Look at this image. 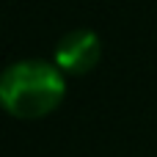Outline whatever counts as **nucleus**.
I'll return each mask as SVG.
<instances>
[{
  "label": "nucleus",
  "mask_w": 157,
  "mask_h": 157,
  "mask_svg": "<svg viewBox=\"0 0 157 157\" xmlns=\"http://www.w3.org/2000/svg\"><path fill=\"white\" fill-rule=\"evenodd\" d=\"M66 94L61 69L44 61H19L6 69L0 80V97L11 116L41 119L52 113Z\"/></svg>",
  "instance_id": "1"
},
{
  "label": "nucleus",
  "mask_w": 157,
  "mask_h": 157,
  "mask_svg": "<svg viewBox=\"0 0 157 157\" xmlns=\"http://www.w3.org/2000/svg\"><path fill=\"white\" fill-rule=\"evenodd\" d=\"M99 55H102L99 39H97L94 30H86V28L66 33L58 41V47H55V63L66 75H86V72H91L99 63Z\"/></svg>",
  "instance_id": "2"
}]
</instances>
